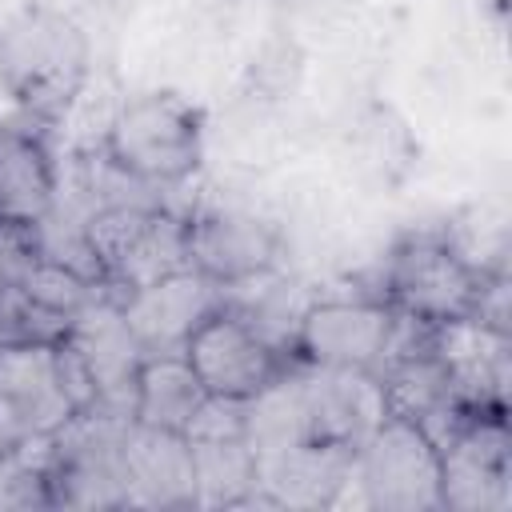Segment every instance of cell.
Returning a JSON list of instances; mask_svg holds the SVG:
<instances>
[{
  "mask_svg": "<svg viewBox=\"0 0 512 512\" xmlns=\"http://www.w3.org/2000/svg\"><path fill=\"white\" fill-rule=\"evenodd\" d=\"M352 480L368 508L428 512L440 508V444L412 420L384 412L360 440Z\"/></svg>",
  "mask_w": 512,
  "mask_h": 512,
  "instance_id": "cell-7",
  "label": "cell"
},
{
  "mask_svg": "<svg viewBox=\"0 0 512 512\" xmlns=\"http://www.w3.org/2000/svg\"><path fill=\"white\" fill-rule=\"evenodd\" d=\"M400 316L376 296H324L300 308L292 328V356L300 368L380 372L392 356Z\"/></svg>",
  "mask_w": 512,
  "mask_h": 512,
  "instance_id": "cell-6",
  "label": "cell"
},
{
  "mask_svg": "<svg viewBox=\"0 0 512 512\" xmlns=\"http://www.w3.org/2000/svg\"><path fill=\"white\" fill-rule=\"evenodd\" d=\"M188 448H192L196 504H224V508H244V504H256V500L272 504L260 492V460L248 448L244 432L192 436Z\"/></svg>",
  "mask_w": 512,
  "mask_h": 512,
  "instance_id": "cell-15",
  "label": "cell"
},
{
  "mask_svg": "<svg viewBox=\"0 0 512 512\" xmlns=\"http://www.w3.org/2000/svg\"><path fill=\"white\" fill-rule=\"evenodd\" d=\"M100 152L132 184L176 188L204 160V116L176 92H140L112 112Z\"/></svg>",
  "mask_w": 512,
  "mask_h": 512,
  "instance_id": "cell-3",
  "label": "cell"
},
{
  "mask_svg": "<svg viewBox=\"0 0 512 512\" xmlns=\"http://www.w3.org/2000/svg\"><path fill=\"white\" fill-rule=\"evenodd\" d=\"M88 36L56 8H24L0 28V84L24 120L60 124L88 84Z\"/></svg>",
  "mask_w": 512,
  "mask_h": 512,
  "instance_id": "cell-2",
  "label": "cell"
},
{
  "mask_svg": "<svg viewBox=\"0 0 512 512\" xmlns=\"http://www.w3.org/2000/svg\"><path fill=\"white\" fill-rule=\"evenodd\" d=\"M52 348H0V404L32 440L60 432L76 416L60 388Z\"/></svg>",
  "mask_w": 512,
  "mask_h": 512,
  "instance_id": "cell-13",
  "label": "cell"
},
{
  "mask_svg": "<svg viewBox=\"0 0 512 512\" xmlns=\"http://www.w3.org/2000/svg\"><path fill=\"white\" fill-rule=\"evenodd\" d=\"M376 296L400 320H412L424 328L480 320V324L504 332V320H500L504 280L488 276L464 248H456L444 236L400 240L384 260Z\"/></svg>",
  "mask_w": 512,
  "mask_h": 512,
  "instance_id": "cell-1",
  "label": "cell"
},
{
  "mask_svg": "<svg viewBox=\"0 0 512 512\" xmlns=\"http://www.w3.org/2000/svg\"><path fill=\"white\" fill-rule=\"evenodd\" d=\"M88 244L108 296H128L160 276L188 268L184 216L156 204H104L88 216Z\"/></svg>",
  "mask_w": 512,
  "mask_h": 512,
  "instance_id": "cell-5",
  "label": "cell"
},
{
  "mask_svg": "<svg viewBox=\"0 0 512 512\" xmlns=\"http://www.w3.org/2000/svg\"><path fill=\"white\" fill-rule=\"evenodd\" d=\"M224 300V288L200 276L196 268H180L172 276H160L128 296H120V312L136 336V344L148 352H180L188 332Z\"/></svg>",
  "mask_w": 512,
  "mask_h": 512,
  "instance_id": "cell-10",
  "label": "cell"
},
{
  "mask_svg": "<svg viewBox=\"0 0 512 512\" xmlns=\"http://www.w3.org/2000/svg\"><path fill=\"white\" fill-rule=\"evenodd\" d=\"M28 444H32V436H28V432L16 424V416L0 404V460H8L12 452H20V448H28Z\"/></svg>",
  "mask_w": 512,
  "mask_h": 512,
  "instance_id": "cell-17",
  "label": "cell"
},
{
  "mask_svg": "<svg viewBox=\"0 0 512 512\" xmlns=\"http://www.w3.org/2000/svg\"><path fill=\"white\" fill-rule=\"evenodd\" d=\"M184 360L196 372L200 388L224 404H248L300 364L288 348L268 340L248 316H240L228 300H220L184 340Z\"/></svg>",
  "mask_w": 512,
  "mask_h": 512,
  "instance_id": "cell-4",
  "label": "cell"
},
{
  "mask_svg": "<svg viewBox=\"0 0 512 512\" xmlns=\"http://www.w3.org/2000/svg\"><path fill=\"white\" fill-rule=\"evenodd\" d=\"M120 480L128 504H156V508L196 504L192 448L176 432H156L128 420L120 432Z\"/></svg>",
  "mask_w": 512,
  "mask_h": 512,
  "instance_id": "cell-12",
  "label": "cell"
},
{
  "mask_svg": "<svg viewBox=\"0 0 512 512\" xmlns=\"http://www.w3.org/2000/svg\"><path fill=\"white\" fill-rule=\"evenodd\" d=\"M60 196L56 160L32 120H0V232H32Z\"/></svg>",
  "mask_w": 512,
  "mask_h": 512,
  "instance_id": "cell-11",
  "label": "cell"
},
{
  "mask_svg": "<svg viewBox=\"0 0 512 512\" xmlns=\"http://www.w3.org/2000/svg\"><path fill=\"white\" fill-rule=\"evenodd\" d=\"M508 500V424L504 412L464 416L440 440V508L480 512Z\"/></svg>",
  "mask_w": 512,
  "mask_h": 512,
  "instance_id": "cell-8",
  "label": "cell"
},
{
  "mask_svg": "<svg viewBox=\"0 0 512 512\" xmlns=\"http://www.w3.org/2000/svg\"><path fill=\"white\" fill-rule=\"evenodd\" d=\"M68 328V312L44 304L16 280H0V348H52Z\"/></svg>",
  "mask_w": 512,
  "mask_h": 512,
  "instance_id": "cell-16",
  "label": "cell"
},
{
  "mask_svg": "<svg viewBox=\"0 0 512 512\" xmlns=\"http://www.w3.org/2000/svg\"><path fill=\"white\" fill-rule=\"evenodd\" d=\"M184 248H188V268H196L220 288L260 280L280 264L276 228L236 208H208L184 216Z\"/></svg>",
  "mask_w": 512,
  "mask_h": 512,
  "instance_id": "cell-9",
  "label": "cell"
},
{
  "mask_svg": "<svg viewBox=\"0 0 512 512\" xmlns=\"http://www.w3.org/2000/svg\"><path fill=\"white\" fill-rule=\"evenodd\" d=\"M204 404L208 392L200 388L184 352H148L140 360L132 384V424L184 436Z\"/></svg>",
  "mask_w": 512,
  "mask_h": 512,
  "instance_id": "cell-14",
  "label": "cell"
}]
</instances>
